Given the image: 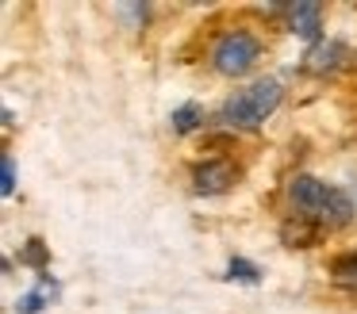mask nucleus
<instances>
[{"label":"nucleus","mask_w":357,"mask_h":314,"mask_svg":"<svg viewBox=\"0 0 357 314\" xmlns=\"http://www.w3.org/2000/svg\"><path fill=\"white\" fill-rule=\"evenodd\" d=\"M0 191H4V196L16 191V165H12V157L0 161Z\"/></svg>","instance_id":"nucleus-13"},{"label":"nucleus","mask_w":357,"mask_h":314,"mask_svg":"<svg viewBox=\"0 0 357 314\" xmlns=\"http://www.w3.org/2000/svg\"><path fill=\"white\" fill-rule=\"evenodd\" d=\"M331 191L323 180H315V176H296L292 184H288V199H292L296 214L300 219H311V222H323V211L326 203H331Z\"/></svg>","instance_id":"nucleus-3"},{"label":"nucleus","mask_w":357,"mask_h":314,"mask_svg":"<svg viewBox=\"0 0 357 314\" xmlns=\"http://www.w3.org/2000/svg\"><path fill=\"white\" fill-rule=\"evenodd\" d=\"M342 58H346V46L342 42H315L307 50V69L311 73H331V69L342 65Z\"/></svg>","instance_id":"nucleus-7"},{"label":"nucleus","mask_w":357,"mask_h":314,"mask_svg":"<svg viewBox=\"0 0 357 314\" xmlns=\"http://www.w3.org/2000/svg\"><path fill=\"white\" fill-rule=\"evenodd\" d=\"M257 58H261V42H257L254 35H246V31L223 35L215 42V50H211V65H215L223 77H242Z\"/></svg>","instance_id":"nucleus-2"},{"label":"nucleus","mask_w":357,"mask_h":314,"mask_svg":"<svg viewBox=\"0 0 357 314\" xmlns=\"http://www.w3.org/2000/svg\"><path fill=\"white\" fill-rule=\"evenodd\" d=\"M280 242H284L288 249H307V245L319 242V222L296 214V219H288L284 226H280Z\"/></svg>","instance_id":"nucleus-6"},{"label":"nucleus","mask_w":357,"mask_h":314,"mask_svg":"<svg viewBox=\"0 0 357 314\" xmlns=\"http://www.w3.org/2000/svg\"><path fill=\"white\" fill-rule=\"evenodd\" d=\"M277 107H280V81L261 77V81H254L250 88L231 92V96L223 100V111H219V119H223L227 127L254 130V127H261V123L269 119L273 111H277Z\"/></svg>","instance_id":"nucleus-1"},{"label":"nucleus","mask_w":357,"mask_h":314,"mask_svg":"<svg viewBox=\"0 0 357 314\" xmlns=\"http://www.w3.org/2000/svg\"><path fill=\"white\" fill-rule=\"evenodd\" d=\"M354 219V203H349V196L346 191H338L334 188L331 191V203H326V211H323V222H319V226H346V222Z\"/></svg>","instance_id":"nucleus-8"},{"label":"nucleus","mask_w":357,"mask_h":314,"mask_svg":"<svg viewBox=\"0 0 357 314\" xmlns=\"http://www.w3.org/2000/svg\"><path fill=\"white\" fill-rule=\"evenodd\" d=\"M234 180H238V168L223 157L200 161V165L192 168V188L200 191V196H219V191H227Z\"/></svg>","instance_id":"nucleus-4"},{"label":"nucleus","mask_w":357,"mask_h":314,"mask_svg":"<svg viewBox=\"0 0 357 314\" xmlns=\"http://www.w3.org/2000/svg\"><path fill=\"white\" fill-rule=\"evenodd\" d=\"M227 276H231V280H246V283H257V280H261V272H257L250 260H242V257H231V268H227Z\"/></svg>","instance_id":"nucleus-11"},{"label":"nucleus","mask_w":357,"mask_h":314,"mask_svg":"<svg viewBox=\"0 0 357 314\" xmlns=\"http://www.w3.org/2000/svg\"><path fill=\"white\" fill-rule=\"evenodd\" d=\"M20 260H24V265H35V268H47V245H43L39 237H31L27 249L20 253Z\"/></svg>","instance_id":"nucleus-12"},{"label":"nucleus","mask_w":357,"mask_h":314,"mask_svg":"<svg viewBox=\"0 0 357 314\" xmlns=\"http://www.w3.org/2000/svg\"><path fill=\"white\" fill-rule=\"evenodd\" d=\"M319 27H323V8H319V4L303 0V4H292V8H288V31H292V35L315 42V38H319Z\"/></svg>","instance_id":"nucleus-5"},{"label":"nucleus","mask_w":357,"mask_h":314,"mask_svg":"<svg viewBox=\"0 0 357 314\" xmlns=\"http://www.w3.org/2000/svg\"><path fill=\"white\" fill-rule=\"evenodd\" d=\"M331 280L346 291H357V253H342L331 265Z\"/></svg>","instance_id":"nucleus-9"},{"label":"nucleus","mask_w":357,"mask_h":314,"mask_svg":"<svg viewBox=\"0 0 357 314\" xmlns=\"http://www.w3.org/2000/svg\"><path fill=\"white\" fill-rule=\"evenodd\" d=\"M43 306H47V303H43V291H31V295H24L16 303V311L20 314H35V311H43Z\"/></svg>","instance_id":"nucleus-14"},{"label":"nucleus","mask_w":357,"mask_h":314,"mask_svg":"<svg viewBox=\"0 0 357 314\" xmlns=\"http://www.w3.org/2000/svg\"><path fill=\"white\" fill-rule=\"evenodd\" d=\"M169 123H173V130H177V134H188V130H196L204 123V107L200 104H181L177 111L169 115Z\"/></svg>","instance_id":"nucleus-10"}]
</instances>
